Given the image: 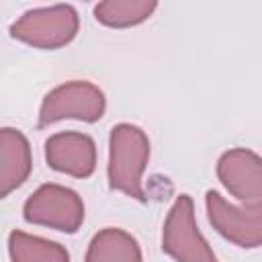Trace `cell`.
<instances>
[{"instance_id": "1", "label": "cell", "mask_w": 262, "mask_h": 262, "mask_svg": "<svg viewBox=\"0 0 262 262\" xmlns=\"http://www.w3.org/2000/svg\"><path fill=\"white\" fill-rule=\"evenodd\" d=\"M149 162V139L145 131L131 123H119L108 137V184L131 199L145 201L143 172Z\"/></svg>"}, {"instance_id": "2", "label": "cell", "mask_w": 262, "mask_h": 262, "mask_svg": "<svg viewBox=\"0 0 262 262\" xmlns=\"http://www.w3.org/2000/svg\"><path fill=\"white\" fill-rule=\"evenodd\" d=\"M80 16L70 4H53L27 10L10 25V37L37 49H59L74 41Z\"/></svg>"}, {"instance_id": "3", "label": "cell", "mask_w": 262, "mask_h": 262, "mask_svg": "<svg viewBox=\"0 0 262 262\" xmlns=\"http://www.w3.org/2000/svg\"><path fill=\"white\" fill-rule=\"evenodd\" d=\"M104 108H106V98L96 84L86 80H72L59 84L57 88L45 94L39 108L37 127L45 129L63 119L96 123L98 119H102Z\"/></svg>"}, {"instance_id": "4", "label": "cell", "mask_w": 262, "mask_h": 262, "mask_svg": "<svg viewBox=\"0 0 262 262\" xmlns=\"http://www.w3.org/2000/svg\"><path fill=\"white\" fill-rule=\"evenodd\" d=\"M23 217L33 225H45L63 233H76L84 223V203L76 190L55 182H47L41 184L25 201Z\"/></svg>"}, {"instance_id": "5", "label": "cell", "mask_w": 262, "mask_h": 262, "mask_svg": "<svg viewBox=\"0 0 262 262\" xmlns=\"http://www.w3.org/2000/svg\"><path fill=\"white\" fill-rule=\"evenodd\" d=\"M162 250L176 262H219L196 227L194 203L180 194L168 211L162 229Z\"/></svg>"}, {"instance_id": "6", "label": "cell", "mask_w": 262, "mask_h": 262, "mask_svg": "<svg viewBox=\"0 0 262 262\" xmlns=\"http://www.w3.org/2000/svg\"><path fill=\"white\" fill-rule=\"evenodd\" d=\"M205 205L209 223L227 242L239 248L262 244V205H233L215 190H207Z\"/></svg>"}, {"instance_id": "7", "label": "cell", "mask_w": 262, "mask_h": 262, "mask_svg": "<svg viewBox=\"0 0 262 262\" xmlns=\"http://www.w3.org/2000/svg\"><path fill=\"white\" fill-rule=\"evenodd\" d=\"M221 184L244 205H262V160L256 151L233 147L217 162Z\"/></svg>"}, {"instance_id": "8", "label": "cell", "mask_w": 262, "mask_h": 262, "mask_svg": "<svg viewBox=\"0 0 262 262\" xmlns=\"http://www.w3.org/2000/svg\"><path fill=\"white\" fill-rule=\"evenodd\" d=\"M45 160L55 172L88 178L96 170V143L78 131H59L45 141Z\"/></svg>"}, {"instance_id": "9", "label": "cell", "mask_w": 262, "mask_h": 262, "mask_svg": "<svg viewBox=\"0 0 262 262\" xmlns=\"http://www.w3.org/2000/svg\"><path fill=\"white\" fill-rule=\"evenodd\" d=\"M33 170L29 139L14 127H0V199L16 190Z\"/></svg>"}, {"instance_id": "10", "label": "cell", "mask_w": 262, "mask_h": 262, "mask_svg": "<svg viewBox=\"0 0 262 262\" xmlns=\"http://www.w3.org/2000/svg\"><path fill=\"white\" fill-rule=\"evenodd\" d=\"M84 262H143V256L131 233L119 227H104L90 239Z\"/></svg>"}, {"instance_id": "11", "label": "cell", "mask_w": 262, "mask_h": 262, "mask_svg": "<svg viewBox=\"0 0 262 262\" xmlns=\"http://www.w3.org/2000/svg\"><path fill=\"white\" fill-rule=\"evenodd\" d=\"M8 254L10 262H70V252L61 244L20 229L10 231Z\"/></svg>"}, {"instance_id": "12", "label": "cell", "mask_w": 262, "mask_h": 262, "mask_svg": "<svg viewBox=\"0 0 262 262\" xmlns=\"http://www.w3.org/2000/svg\"><path fill=\"white\" fill-rule=\"evenodd\" d=\"M156 8L154 0H106L94 6V16L104 27L127 29L147 20Z\"/></svg>"}]
</instances>
